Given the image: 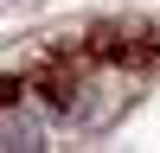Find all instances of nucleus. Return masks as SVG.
<instances>
[{"instance_id":"obj_1","label":"nucleus","mask_w":160,"mask_h":153,"mask_svg":"<svg viewBox=\"0 0 160 153\" xmlns=\"http://www.w3.org/2000/svg\"><path fill=\"white\" fill-rule=\"evenodd\" d=\"M0 147H45V128L26 109H0Z\"/></svg>"}]
</instances>
